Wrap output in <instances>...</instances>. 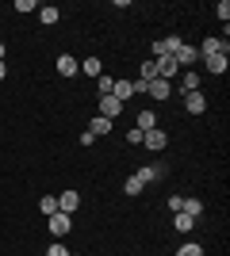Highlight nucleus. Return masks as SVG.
Instances as JSON below:
<instances>
[{
	"mask_svg": "<svg viewBox=\"0 0 230 256\" xmlns=\"http://www.w3.org/2000/svg\"><path fill=\"white\" fill-rule=\"evenodd\" d=\"M100 115L115 122V118L123 115V104H119V100H115V96H111V92H108V96H100Z\"/></svg>",
	"mask_w": 230,
	"mask_h": 256,
	"instance_id": "nucleus-6",
	"label": "nucleus"
},
{
	"mask_svg": "<svg viewBox=\"0 0 230 256\" xmlns=\"http://www.w3.org/2000/svg\"><path fill=\"white\" fill-rule=\"evenodd\" d=\"M16 12H35V0H16Z\"/></svg>",
	"mask_w": 230,
	"mask_h": 256,
	"instance_id": "nucleus-29",
	"label": "nucleus"
},
{
	"mask_svg": "<svg viewBox=\"0 0 230 256\" xmlns=\"http://www.w3.org/2000/svg\"><path fill=\"white\" fill-rule=\"evenodd\" d=\"M196 54H199V62L215 58V54H230V42L226 38H203V46H196Z\"/></svg>",
	"mask_w": 230,
	"mask_h": 256,
	"instance_id": "nucleus-2",
	"label": "nucleus"
},
{
	"mask_svg": "<svg viewBox=\"0 0 230 256\" xmlns=\"http://www.w3.org/2000/svg\"><path fill=\"white\" fill-rule=\"evenodd\" d=\"M134 176H138V180H142V188H146V184H153V180H161V176H165V164H138V168H134Z\"/></svg>",
	"mask_w": 230,
	"mask_h": 256,
	"instance_id": "nucleus-7",
	"label": "nucleus"
},
{
	"mask_svg": "<svg viewBox=\"0 0 230 256\" xmlns=\"http://www.w3.org/2000/svg\"><path fill=\"white\" fill-rule=\"evenodd\" d=\"M173 62L180 65V69H192V65L199 62V54H196V46H192V42H180V46H176V54H173Z\"/></svg>",
	"mask_w": 230,
	"mask_h": 256,
	"instance_id": "nucleus-4",
	"label": "nucleus"
},
{
	"mask_svg": "<svg viewBox=\"0 0 230 256\" xmlns=\"http://www.w3.org/2000/svg\"><path fill=\"white\" fill-rule=\"evenodd\" d=\"M138 80H146V84H150V80H157V62H153V58H146V62H142V69H138Z\"/></svg>",
	"mask_w": 230,
	"mask_h": 256,
	"instance_id": "nucleus-18",
	"label": "nucleus"
},
{
	"mask_svg": "<svg viewBox=\"0 0 230 256\" xmlns=\"http://www.w3.org/2000/svg\"><path fill=\"white\" fill-rule=\"evenodd\" d=\"M146 96L161 104V100H169V96H173V84H169V80H150V88H146Z\"/></svg>",
	"mask_w": 230,
	"mask_h": 256,
	"instance_id": "nucleus-11",
	"label": "nucleus"
},
{
	"mask_svg": "<svg viewBox=\"0 0 230 256\" xmlns=\"http://www.w3.org/2000/svg\"><path fill=\"white\" fill-rule=\"evenodd\" d=\"M81 73H88V76H104V65H100V58H85V62H81Z\"/></svg>",
	"mask_w": 230,
	"mask_h": 256,
	"instance_id": "nucleus-17",
	"label": "nucleus"
},
{
	"mask_svg": "<svg viewBox=\"0 0 230 256\" xmlns=\"http://www.w3.org/2000/svg\"><path fill=\"white\" fill-rule=\"evenodd\" d=\"M192 226H196V218H188V214H180V210H176L173 230H180V234H192Z\"/></svg>",
	"mask_w": 230,
	"mask_h": 256,
	"instance_id": "nucleus-21",
	"label": "nucleus"
},
{
	"mask_svg": "<svg viewBox=\"0 0 230 256\" xmlns=\"http://www.w3.org/2000/svg\"><path fill=\"white\" fill-rule=\"evenodd\" d=\"M111 84H115V80H111V76H108V73L100 76V96H108V92H111Z\"/></svg>",
	"mask_w": 230,
	"mask_h": 256,
	"instance_id": "nucleus-28",
	"label": "nucleus"
},
{
	"mask_svg": "<svg viewBox=\"0 0 230 256\" xmlns=\"http://www.w3.org/2000/svg\"><path fill=\"white\" fill-rule=\"evenodd\" d=\"M77 206H81V195H77V192H62V195H58V210H62V214H73Z\"/></svg>",
	"mask_w": 230,
	"mask_h": 256,
	"instance_id": "nucleus-14",
	"label": "nucleus"
},
{
	"mask_svg": "<svg viewBox=\"0 0 230 256\" xmlns=\"http://www.w3.org/2000/svg\"><path fill=\"white\" fill-rule=\"evenodd\" d=\"M4 76H8V62H0V80H4Z\"/></svg>",
	"mask_w": 230,
	"mask_h": 256,
	"instance_id": "nucleus-30",
	"label": "nucleus"
},
{
	"mask_svg": "<svg viewBox=\"0 0 230 256\" xmlns=\"http://www.w3.org/2000/svg\"><path fill=\"white\" fill-rule=\"evenodd\" d=\"M4 58H8V50H4V42H0V62H4Z\"/></svg>",
	"mask_w": 230,
	"mask_h": 256,
	"instance_id": "nucleus-31",
	"label": "nucleus"
},
{
	"mask_svg": "<svg viewBox=\"0 0 230 256\" xmlns=\"http://www.w3.org/2000/svg\"><path fill=\"white\" fill-rule=\"evenodd\" d=\"M69 230H73V214H50V234H54V241H62V237H69Z\"/></svg>",
	"mask_w": 230,
	"mask_h": 256,
	"instance_id": "nucleus-1",
	"label": "nucleus"
},
{
	"mask_svg": "<svg viewBox=\"0 0 230 256\" xmlns=\"http://www.w3.org/2000/svg\"><path fill=\"white\" fill-rule=\"evenodd\" d=\"M142 138H146V134H142L138 126H131V130H127V142H131V146H142Z\"/></svg>",
	"mask_w": 230,
	"mask_h": 256,
	"instance_id": "nucleus-25",
	"label": "nucleus"
},
{
	"mask_svg": "<svg viewBox=\"0 0 230 256\" xmlns=\"http://www.w3.org/2000/svg\"><path fill=\"white\" fill-rule=\"evenodd\" d=\"M58 73L62 76H77L81 73V62H77L73 54H62V58H58Z\"/></svg>",
	"mask_w": 230,
	"mask_h": 256,
	"instance_id": "nucleus-13",
	"label": "nucleus"
},
{
	"mask_svg": "<svg viewBox=\"0 0 230 256\" xmlns=\"http://www.w3.org/2000/svg\"><path fill=\"white\" fill-rule=\"evenodd\" d=\"M226 65H230V58H226V54H215V58H203V69H207V73H215V76H222V73H226Z\"/></svg>",
	"mask_w": 230,
	"mask_h": 256,
	"instance_id": "nucleus-12",
	"label": "nucleus"
},
{
	"mask_svg": "<svg viewBox=\"0 0 230 256\" xmlns=\"http://www.w3.org/2000/svg\"><path fill=\"white\" fill-rule=\"evenodd\" d=\"M88 134H111V118L96 115V118H92V122H88Z\"/></svg>",
	"mask_w": 230,
	"mask_h": 256,
	"instance_id": "nucleus-20",
	"label": "nucleus"
},
{
	"mask_svg": "<svg viewBox=\"0 0 230 256\" xmlns=\"http://www.w3.org/2000/svg\"><path fill=\"white\" fill-rule=\"evenodd\" d=\"M142 146H146V150H150V153H161L165 146H169V134H165L161 126H153V130H146V138H142Z\"/></svg>",
	"mask_w": 230,
	"mask_h": 256,
	"instance_id": "nucleus-5",
	"label": "nucleus"
},
{
	"mask_svg": "<svg viewBox=\"0 0 230 256\" xmlns=\"http://www.w3.org/2000/svg\"><path fill=\"white\" fill-rule=\"evenodd\" d=\"M184 111L188 115H203V111H207V96H203V92H188L184 96Z\"/></svg>",
	"mask_w": 230,
	"mask_h": 256,
	"instance_id": "nucleus-9",
	"label": "nucleus"
},
{
	"mask_svg": "<svg viewBox=\"0 0 230 256\" xmlns=\"http://www.w3.org/2000/svg\"><path fill=\"white\" fill-rule=\"evenodd\" d=\"M199 84H203V76L196 73V69H180V92H199Z\"/></svg>",
	"mask_w": 230,
	"mask_h": 256,
	"instance_id": "nucleus-8",
	"label": "nucleus"
},
{
	"mask_svg": "<svg viewBox=\"0 0 230 256\" xmlns=\"http://www.w3.org/2000/svg\"><path fill=\"white\" fill-rule=\"evenodd\" d=\"M215 16H219V20H222V23H226V20H230V4H226V0H219V8H215Z\"/></svg>",
	"mask_w": 230,
	"mask_h": 256,
	"instance_id": "nucleus-27",
	"label": "nucleus"
},
{
	"mask_svg": "<svg viewBox=\"0 0 230 256\" xmlns=\"http://www.w3.org/2000/svg\"><path fill=\"white\" fill-rule=\"evenodd\" d=\"M173 76H180V65L173 58H157V80H173Z\"/></svg>",
	"mask_w": 230,
	"mask_h": 256,
	"instance_id": "nucleus-10",
	"label": "nucleus"
},
{
	"mask_svg": "<svg viewBox=\"0 0 230 256\" xmlns=\"http://www.w3.org/2000/svg\"><path fill=\"white\" fill-rule=\"evenodd\" d=\"M58 20H62V12H58L54 4H43V8H39V23H46V27H54Z\"/></svg>",
	"mask_w": 230,
	"mask_h": 256,
	"instance_id": "nucleus-15",
	"label": "nucleus"
},
{
	"mask_svg": "<svg viewBox=\"0 0 230 256\" xmlns=\"http://www.w3.org/2000/svg\"><path fill=\"white\" fill-rule=\"evenodd\" d=\"M180 214H188V218H199V214H203V199H196V195H192V199H184V203H180Z\"/></svg>",
	"mask_w": 230,
	"mask_h": 256,
	"instance_id": "nucleus-16",
	"label": "nucleus"
},
{
	"mask_svg": "<svg viewBox=\"0 0 230 256\" xmlns=\"http://www.w3.org/2000/svg\"><path fill=\"white\" fill-rule=\"evenodd\" d=\"M39 210H43L46 218H50V214H58V195H43V199H39Z\"/></svg>",
	"mask_w": 230,
	"mask_h": 256,
	"instance_id": "nucleus-22",
	"label": "nucleus"
},
{
	"mask_svg": "<svg viewBox=\"0 0 230 256\" xmlns=\"http://www.w3.org/2000/svg\"><path fill=\"white\" fill-rule=\"evenodd\" d=\"M134 126H138V130L146 134V130H153V126H157V115H153L150 107H146V111H138V122H134Z\"/></svg>",
	"mask_w": 230,
	"mask_h": 256,
	"instance_id": "nucleus-19",
	"label": "nucleus"
},
{
	"mask_svg": "<svg viewBox=\"0 0 230 256\" xmlns=\"http://www.w3.org/2000/svg\"><path fill=\"white\" fill-rule=\"evenodd\" d=\"M46 256H69V248H66V245H62V241H54V245L46 248Z\"/></svg>",
	"mask_w": 230,
	"mask_h": 256,
	"instance_id": "nucleus-26",
	"label": "nucleus"
},
{
	"mask_svg": "<svg viewBox=\"0 0 230 256\" xmlns=\"http://www.w3.org/2000/svg\"><path fill=\"white\" fill-rule=\"evenodd\" d=\"M69 256H73V252H69Z\"/></svg>",
	"mask_w": 230,
	"mask_h": 256,
	"instance_id": "nucleus-32",
	"label": "nucleus"
},
{
	"mask_svg": "<svg viewBox=\"0 0 230 256\" xmlns=\"http://www.w3.org/2000/svg\"><path fill=\"white\" fill-rule=\"evenodd\" d=\"M184 42V38H180V34H165L161 42H153V62H157V58H173L176 54V46Z\"/></svg>",
	"mask_w": 230,
	"mask_h": 256,
	"instance_id": "nucleus-3",
	"label": "nucleus"
},
{
	"mask_svg": "<svg viewBox=\"0 0 230 256\" xmlns=\"http://www.w3.org/2000/svg\"><path fill=\"white\" fill-rule=\"evenodd\" d=\"M176 256H203V245L188 241V245H180V248H176Z\"/></svg>",
	"mask_w": 230,
	"mask_h": 256,
	"instance_id": "nucleus-23",
	"label": "nucleus"
},
{
	"mask_svg": "<svg viewBox=\"0 0 230 256\" xmlns=\"http://www.w3.org/2000/svg\"><path fill=\"white\" fill-rule=\"evenodd\" d=\"M123 192H127V195H142V180H138V176H127Z\"/></svg>",
	"mask_w": 230,
	"mask_h": 256,
	"instance_id": "nucleus-24",
	"label": "nucleus"
}]
</instances>
